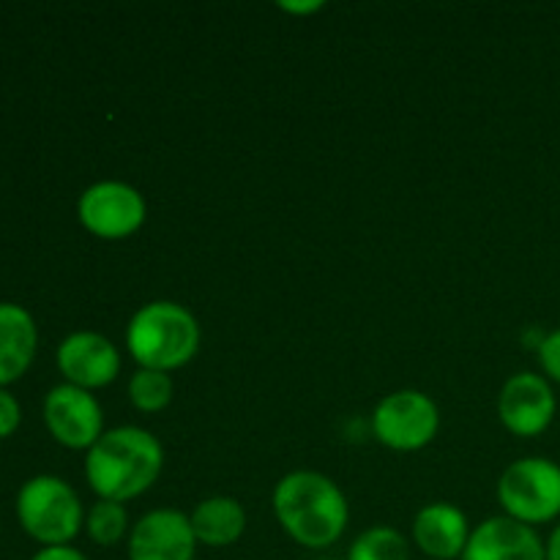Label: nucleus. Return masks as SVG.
Listing matches in <instances>:
<instances>
[{
  "label": "nucleus",
  "instance_id": "23",
  "mask_svg": "<svg viewBox=\"0 0 560 560\" xmlns=\"http://www.w3.org/2000/svg\"><path fill=\"white\" fill-rule=\"evenodd\" d=\"M282 11H295V14H312V11H320L323 3H279Z\"/></svg>",
  "mask_w": 560,
  "mask_h": 560
},
{
  "label": "nucleus",
  "instance_id": "11",
  "mask_svg": "<svg viewBox=\"0 0 560 560\" xmlns=\"http://www.w3.org/2000/svg\"><path fill=\"white\" fill-rule=\"evenodd\" d=\"M129 560H195L197 539L189 514L178 509H153L142 514L129 534Z\"/></svg>",
  "mask_w": 560,
  "mask_h": 560
},
{
  "label": "nucleus",
  "instance_id": "10",
  "mask_svg": "<svg viewBox=\"0 0 560 560\" xmlns=\"http://www.w3.org/2000/svg\"><path fill=\"white\" fill-rule=\"evenodd\" d=\"M55 361H58V370L66 377V383L85 388V392L109 386L120 375V366H124L120 350L98 331L69 334L58 345Z\"/></svg>",
  "mask_w": 560,
  "mask_h": 560
},
{
  "label": "nucleus",
  "instance_id": "13",
  "mask_svg": "<svg viewBox=\"0 0 560 560\" xmlns=\"http://www.w3.org/2000/svg\"><path fill=\"white\" fill-rule=\"evenodd\" d=\"M470 539V525L454 503H427L413 517V545L432 560L463 558Z\"/></svg>",
  "mask_w": 560,
  "mask_h": 560
},
{
  "label": "nucleus",
  "instance_id": "20",
  "mask_svg": "<svg viewBox=\"0 0 560 560\" xmlns=\"http://www.w3.org/2000/svg\"><path fill=\"white\" fill-rule=\"evenodd\" d=\"M22 421V408L14 399V394H9L5 388H0V441L9 435H14L16 427Z\"/></svg>",
  "mask_w": 560,
  "mask_h": 560
},
{
  "label": "nucleus",
  "instance_id": "18",
  "mask_svg": "<svg viewBox=\"0 0 560 560\" xmlns=\"http://www.w3.org/2000/svg\"><path fill=\"white\" fill-rule=\"evenodd\" d=\"M85 530L93 545L115 547L131 534L129 512L124 503L115 501H96L85 514Z\"/></svg>",
  "mask_w": 560,
  "mask_h": 560
},
{
  "label": "nucleus",
  "instance_id": "8",
  "mask_svg": "<svg viewBox=\"0 0 560 560\" xmlns=\"http://www.w3.org/2000/svg\"><path fill=\"white\" fill-rule=\"evenodd\" d=\"M44 424L60 446L74 448V452H88L107 432L98 399L71 383H60L47 394Z\"/></svg>",
  "mask_w": 560,
  "mask_h": 560
},
{
  "label": "nucleus",
  "instance_id": "19",
  "mask_svg": "<svg viewBox=\"0 0 560 560\" xmlns=\"http://www.w3.org/2000/svg\"><path fill=\"white\" fill-rule=\"evenodd\" d=\"M536 359L547 381L560 383V328L541 337V342L536 345Z\"/></svg>",
  "mask_w": 560,
  "mask_h": 560
},
{
  "label": "nucleus",
  "instance_id": "17",
  "mask_svg": "<svg viewBox=\"0 0 560 560\" xmlns=\"http://www.w3.org/2000/svg\"><path fill=\"white\" fill-rule=\"evenodd\" d=\"M348 560H410V545L392 525H375L355 536Z\"/></svg>",
  "mask_w": 560,
  "mask_h": 560
},
{
  "label": "nucleus",
  "instance_id": "9",
  "mask_svg": "<svg viewBox=\"0 0 560 560\" xmlns=\"http://www.w3.org/2000/svg\"><path fill=\"white\" fill-rule=\"evenodd\" d=\"M556 410V392L539 372H517L498 394V419L517 438H536L550 430Z\"/></svg>",
  "mask_w": 560,
  "mask_h": 560
},
{
  "label": "nucleus",
  "instance_id": "3",
  "mask_svg": "<svg viewBox=\"0 0 560 560\" xmlns=\"http://www.w3.org/2000/svg\"><path fill=\"white\" fill-rule=\"evenodd\" d=\"M126 348L140 370L175 372L200 350V323L178 301H148L126 326Z\"/></svg>",
  "mask_w": 560,
  "mask_h": 560
},
{
  "label": "nucleus",
  "instance_id": "2",
  "mask_svg": "<svg viewBox=\"0 0 560 560\" xmlns=\"http://www.w3.org/2000/svg\"><path fill=\"white\" fill-rule=\"evenodd\" d=\"M164 468V448L142 427L107 430L85 457V479L98 501L129 503L145 495Z\"/></svg>",
  "mask_w": 560,
  "mask_h": 560
},
{
  "label": "nucleus",
  "instance_id": "24",
  "mask_svg": "<svg viewBox=\"0 0 560 560\" xmlns=\"http://www.w3.org/2000/svg\"><path fill=\"white\" fill-rule=\"evenodd\" d=\"M315 560H334V558H315Z\"/></svg>",
  "mask_w": 560,
  "mask_h": 560
},
{
  "label": "nucleus",
  "instance_id": "14",
  "mask_svg": "<svg viewBox=\"0 0 560 560\" xmlns=\"http://www.w3.org/2000/svg\"><path fill=\"white\" fill-rule=\"evenodd\" d=\"M38 328L31 312L0 301V388L20 381L36 359Z\"/></svg>",
  "mask_w": 560,
  "mask_h": 560
},
{
  "label": "nucleus",
  "instance_id": "12",
  "mask_svg": "<svg viewBox=\"0 0 560 560\" xmlns=\"http://www.w3.org/2000/svg\"><path fill=\"white\" fill-rule=\"evenodd\" d=\"M463 560H547V550L536 528L498 514L470 530Z\"/></svg>",
  "mask_w": 560,
  "mask_h": 560
},
{
  "label": "nucleus",
  "instance_id": "16",
  "mask_svg": "<svg viewBox=\"0 0 560 560\" xmlns=\"http://www.w3.org/2000/svg\"><path fill=\"white\" fill-rule=\"evenodd\" d=\"M129 402L135 405L140 413H162L170 408L175 394V383L170 372L159 370H140L137 366L135 375L129 377Z\"/></svg>",
  "mask_w": 560,
  "mask_h": 560
},
{
  "label": "nucleus",
  "instance_id": "6",
  "mask_svg": "<svg viewBox=\"0 0 560 560\" xmlns=\"http://www.w3.org/2000/svg\"><path fill=\"white\" fill-rule=\"evenodd\" d=\"M441 410L435 399L416 388L386 394L372 413V432L392 452H419L438 438Z\"/></svg>",
  "mask_w": 560,
  "mask_h": 560
},
{
  "label": "nucleus",
  "instance_id": "1",
  "mask_svg": "<svg viewBox=\"0 0 560 560\" xmlns=\"http://www.w3.org/2000/svg\"><path fill=\"white\" fill-rule=\"evenodd\" d=\"M273 517L295 545L326 550L342 539L350 523L345 492L320 470H293L282 476L271 495Z\"/></svg>",
  "mask_w": 560,
  "mask_h": 560
},
{
  "label": "nucleus",
  "instance_id": "21",
  "mask_svg": "<svg viewBox=\"0 0 560 560\" xmlns=\"http://www.w3.org/2000/svg\"><path fill=\"white\" fill-rule=\"evenodd\" d=\"M31 560H88V558L82 556L80 550H74V547H44V550H38Z\"/></svg>",
  "mask_w": 560,
  "mask_h": 560
},
{
  "label": "nucleus",
  "instance_id": "5",
  "mask_svg": "<svg viewBox=\"0 0 560 560\" xmlns=\"http://www.w3.org/2000/svg\"><path fill=\"white\" fill-rule=\"evenodd\" d=\"M498 503L517 523L545 525L560 517V465L547 457H525L509 465L498 481Z\"/></svg>",
  "mask_w": 560,
  "mask_h": 560
},
{
  "label": "nucleus",
  "instance_id": "15",
  "mask_svg": "<svg viewBox=\"0 0 560 560\" xmlns=\"http://www.w3.org/2000/svg\"><path fill=\"white\" fill-rule=\"evenodd\" d=\"M191 530H195L197 545L206 547H222L235 545L246 530V512L235 498L230 495H213L206 498L195 506L189 514Z\"/></svg>",
  "mask_w": 560,
  "mask_h": 560
},
{
  "label": "nucleus",
  "instance_id": "4",
  "mask_svg": "<svg viewBox=\"0 0 560 560\" xmlns=\"http://www.w3.org/2000/svg\"><path fill=\"white\" fill-rule=\"evenodd\" d=\"M16 517L25 534L44 547H69L85 525L77 492L58 476H33L16 495Z\"/></svg>",
  "mask_w": 560,
  "mask_h": 560
},
{
  "label": "nucleus",
  "instance_id": "22",
  "mask_svg": "<svg viewBox=\"0 0 560 560\" xmlns=\"http://www.w3.org/2000/svg\"><path fill=\"white\" fill-rule=\"evenodd\" d=\"M545 550H547V560H560V523L556 525V528H552V534H550V539H547Z\"/></svg>",
  "mask_w": 560,
  "mask_h": 560
},
{
  "label": "nucleus",
  "instance_id": "7",
  "mask_svg": "<svg viewBox=\"0 0 560 560\" xmlns=\"http://www.w3.org/2000/svg\"><path fill=\"white\" fill-rule=\"evenodd\" d=\"M77 219L96 238L124 241L145 224L148 202L126 180H98L77 200Z\"/></svg>",
  "mask_w": 560,
  "mask_h": 560
}]
</instances>
